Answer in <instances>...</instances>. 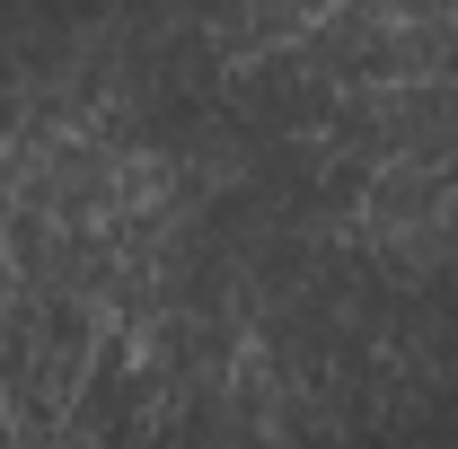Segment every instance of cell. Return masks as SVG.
Returning <instances> with one entry per match:
<instances>
[{
	"instance_id": "obj_1",
	"label": "cell",
	"mask_w": 458,
	"mask_h": 449,
	"mask_svg": "<svg viewBox=\"0 0 458 449\" xmlns=\"http://www.w3.org/2000/svg\"><path fill=\"white\" fill-rule=\"evenodd\" d=\"M344 0H203V27L229 62H265V54H291L309 45Z\"/></svg>"
}]
</instances>
